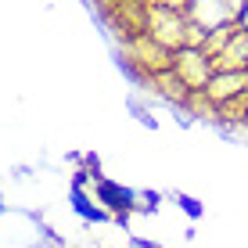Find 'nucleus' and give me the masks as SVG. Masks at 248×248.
<instances>
[{
	"label": "nucleus",
	"mask_w": 248,
	"mask_h": 248,
	"mask_svg": "<svg viewBox=\"0 0 248 248\" xmlns=\"http://www.w3.org/2000/svg\"><path fill=\"white\" fill-rule=\"evenodd\" d=\"M237 29H241V32H248V4L241 7V15H237Z\"/></svg>",
	"instance_id": "f257e3e1"
},
{
	"label": "nucleus",
	"mask_w": 248,
	"mask_h": 248,
	"mask_svg": "<svg viewBox=\"0 0 248 248\" xmlns=\"http://www.w3.org/2000/svg\"><path fill=\"white\" fill-rule=\"evenodd\" d=\"M137 248H158V245H148V241H137Z\"/></svg>",
	"instance_id": "f03ea898"
}]
</instances>
